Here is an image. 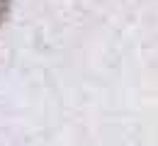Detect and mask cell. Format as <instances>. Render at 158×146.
Returning <instances> with one entry per match:
<instances>
[{
  "label": "cell",
  "mask_w": 158,
  "mask_h": 146,
  "mask_svg": "<svg viewBox=\"0 0 158 146\" xmlns=\"http://www.w3.org/2000/svg\"><path fill=\"white\" fill-rule=\"evenodd\" d=\"M12 2L15 0H0V29L5 27V22L10 17V12H12Z\"/></svg>",
  "instance_id": "cell-1"
}]
</instances>
